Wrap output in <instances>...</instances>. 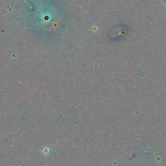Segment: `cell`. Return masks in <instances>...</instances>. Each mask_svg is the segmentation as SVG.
Instances as JSON below:
<instances>
[{
	"mask_svg": "<svg viewBox=\"0 0 166 166\" xmlns=\"http://www.w3.org/2000/svg\"><path fill=\"white\" fill-rule=\"evenodd\" d=\"M40 153L44 157H48L51 154V147L48 144L44 145L40 148Z\"/></svg>",
	"mask_w": 166,
	"mask_h": 166,
	"instance_id": "6da1fadb",
	"label": "cell"
},
{
	"mask_svg": "<svg viewBox=\"0 0 166 166\" xmlns=\"http://www.w3.org/2000/svg\"><path fill=\"white\" fill-rule=\"evenodd\" d=\"M165 7H166V5H165Z\"/></svg>",
	"mask_w": 166,
	"mask_h": 166,
	"instance_id": "7a4b0ae2",
	"label": "cell"
}]
</instances>
